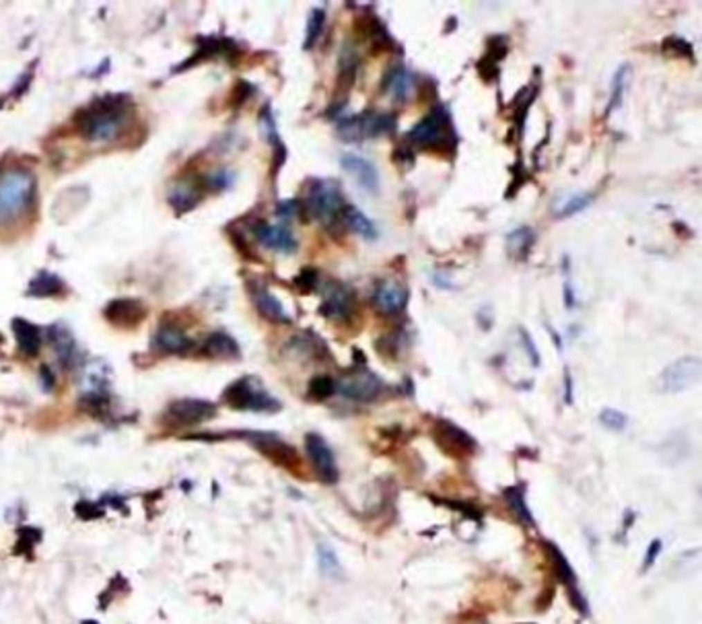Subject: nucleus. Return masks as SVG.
Wrapping results in <instances>:
<instances>
[{
  "label": "nucleus",
  "mask_w": 702,
  "mask_h": 624,
  "mask_svg": "<svg viewBox=\"0 0 702 624\" xmlns=\"http://www.w3.org/2000/svg\"><path fill=\"white\" fill-rule=\"evenodd\" d=\"M15 334H17L19 346H21V350L25 355H29V357L37 355L42 340H39V332H37L35 326H31V323H27L23 319H17L15 321Z\"/></svg>",
  "instance_id": "a878e982"
},
{
  "label": "nucleus",
  "mask_w": 702,
  "mask_h": 624,
  "mask_svg": "<svg viewBox=\"0 0 702 624\" xmlns=\"http://www.w3.org/2000/svg\"><path fill=\"white\" fill-rule=\"evenodd\" d=\"M433 283H435L439 289H451V287H453V285L447 280V276H445L443 272H435V274H433Z\"/></svg>",
  "instance_id": "ea45409f"
},
{
  "label": "nucleus",
  "mask_w": 702,
  "mask_h": 624,
  "mask_svg": "<svg viewBox=\"0 0 702 624\" xmlns=\"http://www.w3.org/2000/svg\"><path fill=\"white\" fill-rule=\"evenodd\" d=\"M600 422H602L606 429H610V431H614V433H620V431H624L626 429L628 416H626L624 412L616 410V408H604V410L600 412Z\"/></svg>",
  "instance_id": "2f4dec72"
},
{
  "label": "nucleus",
  "mask_w": 702,
  "mask_h": 624,
  "mask_svg": "<svg viewBox=\"0 0 702 624\" xmlns=\"http://www.w3.org/2000/svg\"><path fill=\"white\" fill-rule=\"evenodd\" d=\"M323 27H325V8H313L307 19V31H305V42H303L305 50L315 46V42L323 33Z\"/></svg>",
  "instance_id": "c756f323"
},
{
  "label": "nucleus",
  "mask_w": 702,
  "mask_h": 624,
  "mask_svg": "<svg viewBox=\"0 0 702 624\" xmlns=\"http://www.w3.org/2000/svg\"><path fill=\"white\" fill-rule=\"evenodd\" d=\"M202 353L206 357H213V359H231V357H237L239 355V346L235 342L231 336L219 332V334H213L206 342H204V348Z\"/></svg>",
  "instance_id": "393cba45"
},
{
  "label": "nucleus",
  "mask_w": 702,
  "mask_h": 624,
  "mask_svg": "<svg viewBox=\"0 0 702 624\" xmlns=\"http://www.w3.org/2000/svg\"><path fill=\"white\" fill-rule=\"evenodd\" d=\"M295 285L299 287L301 293H312V291L317 289V285H319V276H317L315 270L307 268V270H303V272L295 278Z\"/></svg>",
  "instance_id": "c9c22d12"
},
{
  "label": "nucleus",
  "mask_w": 702,
  "mask_h": 624,
  "mask_svg": "<svg viewBox=\"0 0 702 624\" xmlns=\"http://www.w3.org/2000/svg\"><path fill=\"white\" fill-rule=\"evenodd\" d=\"M397 126L395 116L379 114V112H365L359 116H350L338 122V136L346 143H361L367 139H377L384 134H391Z\"/></svg>",
  "instance_id": "39448f33"
},
{
  "label": "nucleus",
  "mask_w": 702,
  "mask_h": 624,
  "mask_svg": "<svg viewBox=\"0 0 702 624\" xmlns=\"http://www.w3.org/2000/svg\"><path fill=\"white\" fill-rule=\"evenodd\" d=\"M408 299H410L408 289L395 280H381L373 293L375 307L386 315H397L404 312L408 305Z\"/></svg>",
  "instance_id": "2eb2a0df"
},
{
  "label": "nucleus",
  "mask_w": 702,
  "mask_h": 624,
  "mask_svg": "<svg viewBox=\"0 0 702 624\" xmlns=\"http://www.w3.org/2000/svg\"><path fill=\"white\" fill-rule=\"evenodd\" d=\"M301 211H303V206H301L299 200H285V202L278 204V217H282V219H295V217L301 215Z\"/></svg>",
  "instance_id": "e433bc0d"
},
{
  "label": "nucleus",
  "mask_w": 702,
  "mask_h": 624,
  "mask_svg": "<svg viewBox=\"0 0 702 624\" xmlns=\"http://www.w3.org/2000/svg\"><path fill=\"white\" fill-rule=\"evenodd\" d=\"M503 494H505V499H507L511 511L515 513V517H517L521 524L532 526V524H534V517H532V513H530V509H528V505H525L523 492H521L519 488H507Z\"/></svg>",
  "instance_id": "c85d7f7f"
},
{
  "label": "nucleus",
  "mask_w": 702,
  "mask_h": 624,
  "mask_svg": "<svg viewBox=\"0 0 702 624\" xmlns=\"http://www.w3.org/2000/svg\"><path fill=\"white\" fill-rule=\"evenodd\" d=\"M344 206H346L344 194H342V186H340L338 179H332V177L309 179L303 208H307V213L312 215L313 219L330 225L340 217Z\"/></svg>",
  "instance_id": "7ed1b4c3"
},
{
  "label": "nucleus",
  "mask_w": 702,
  "mask_h": 624,
  "mask_svg": "<svg viewBox=\"0 0 702 624\" xmlns=\"http://www.w3.org/2000/svg\"><path fill=\"white\" fill-rule=\"evenodd\" d=\"M354 312V295L340 283H327L319 313L330 319H346Z\"/></svg>",
  "instance_id": "f8f14e48"
},
{
  "label": "nucleus",
  "mask_w": 702,
  "mask_h": 624,
  "mask_svg": "<svg viewBox=\"0 0 702 624\" xmlns=\"http://www.w3.org/2000/svg\"><path fill=\"white\" fill-rule=\"evenodd\" d=\"M255 235L266 247L280 251V253H295L299 247L295 235L282 225H260L255 227Z\"/></svg>",
  "instance_id": "f3484780"
},
{
  "label": "nucleus",
  "mask_w": 702,
  "mask_h": 624,
  "mask_svg": "<svg viewBox=\"0 0 702 624\" xmlns=\"http://www.w3.org/2000/svg\"><path fill=\"white\" fill-rule=\"evenodd\" d=\"M223 400L235 410H251V412H276L280 410V402L274 400L264 386L253 377H241L231 384Z\"/></svg>",
  "instance_id": "423d86ee"
},
{
  "label": "nucleus",
  "mask_w": 702,
  "mask_h": 624,
  "mask_svg": "<svg viewBox=\"0 0 702 624\" xmlns=\"http://www.w3.org/2000/svg\"><path fill=\"white\" fill-rule=\"evenodd\" d=\"M317 564H319V571L323 577H330V579H340L342 577V567H340V560L334 552V548L327 546V544H317Z\"/></svg>",
  "instance_id": "bb28decb"
},
{
  "label": "nucleus",
  "mask_w": 702,
  "mask_h": 624,
  "mask_svg": "<svg viewBox=\"0 0 702 624\" xmlns=\"http://www.w3.org/2000/svg\"><path fill=\"white\" fill-rule=\"evenodd\" d=\"M82 624H97L95 621H82Z\"/></svg>",
  "instance_id": "79ce46f5"
},
{
  "label": "nucleus",
  "mask_w": 702,
  "mask_h": 624,
  "mask_svg": "<svg viewBox=\"0 0 702 624\" xmlns=\"http://www.w3.org/2000/svg\"><path fill=\"white\" fill-rule=\"evenodd\" d=\"M702 375V363L699 357H682L678 361H674L672 365H667L659 380H657V388L661 391H678L688 390L694 384H699Z\"/></svg>",
  "instance_id": "0eeeda50"
},
{
  "label": "nucleus",
  "mask_w": 702,
  "mask_h": 624,
  "mask_svg": "<svg viewBox=\"0 0 702 624\" xmlns=\"http://www.w3.org/2000/svg\"><path fill=\"white\" fill-rule=\"evenodd\" d=\"M249 439L253 441V445L266 454L270 460H274L276 464L285 466V468H297L299 466V456L293 447H289L285 441H280L276 435L270 433H251Z\"/></svg>",
  "instance_id": "4468645a"
},
{
  "label": "nucleus",
  "mask_w": 702,
  "mask_h": 624,
  "mask_svg": "<svg viewBox=\"0 0 702 624\" xmlns=\"http://www.w3.org/2000/svg\"><path fill=\"white\" fill-rule=\"evenodd\" d=\"M408 147H420L435 153H453L456 151V130L451 124V116L445 107H433L410 132H408Z\"/></svg>",
  "instance_id": "f257e3e1"
},
{
  "label": "nucleus",
  "mask_w": 702,
  "mask_h": 624,
  "mask_svg": "<svg viewBox=\"0 0 702 624\" xmlns=\"http://www.w3.org/2000/svg\"><path fill=\"white\" fill-rule=\"evenodd\" d=\"M340 167L350 173L354 177V181L369 194H377L379 188H381V181H379V171L377 167L367 161L365 157L354 155V153H344L340 157Z\"/></svg>",
  "instance_id": "ddd939ff"
},
{
  "label": "nucleus",
  "mask_w": 702,
  "mask_h": 624,
  "mask_svg": "<svg viewBox=\"0 0 702 624\" xmlns=\"http://www.w3.org/2000/svg\"><path fill=\"white\" fill-rule=\"evenodd\" d=\"M663 50L665 52H669V54H678V56H682V58H694V54H692V46L686 42V39H680V37H669V39H665L663 42Z\"/></svg>",
  "instance_id": "f704fd0d"
},
{
  "label": "nucleus",
  "mask_w": 702,
  "mask_h": 624,
  "mask_svg": "<svg viewBox=\"0 0 702 624\" xmlns=\"http://www.w3.org/2000/svg\"><path fill=\"white\" fill-rule=\"evenodd\" d=\"M659 550H661V540H653V544H651L649 550H647V556H645V562H642V571H647V569L655 562Z\"/></svg>",
  "instance_id": "4c0bfd02"
},
{
  "label": "nucleus",
  "mask_w": 702,
  "mask_h": 624,
  "mask_svg": "<svg viewBox=\"0 0 702 624\" xmlns=\"http://www.w3.org/2000/svg\"><path fill=\"white\" fill-rule=\"evenodd\" d=\"M381 390L384 382L367 369H357L350 375H344L340 382H336V391L354 402H371L381 393Z\"/></svg>",
  "instance_id": "6e6552de"
},
{
  "label": "nucleus",
  "mask_w": 702,
  "mask_h": 624,
  "mask_svg": "<svg viewBox=\"0 0 702 624\" xmlns=\"http://www.w3.org/2000/svg\"><path fill=\"white\" fill-rule=\"evenodd\" d=\"M628 78H630V66H628V64H622V66L616 71L614 80H612V95H610V103H608V114H612L614 109H618V107L622 105Z\"/></svg>",
  "instance_id": "cd10ccee"
},
{
  "label": "nucleus",
  "mask_w": 702,
  "mask_h": 624,
  "mask_svg": "<svg viewBox=\"0 0 702 624\" xmlns=\"http://www.w3.org/2000/svg\"><path fill=\"white\" fill-rule=\"evenodd\" d=\"M433 437L437 445L453 458H469L476 452L474 437L449 420H439L433 427Z\"/></svg>",
  "instance_id": "1a4fd4ad"
},
{
  "label": "nucleus",
  "mask_w": 702,
  "mask_h": 624,
  "mask_svg": "<svg viewBox=\"0 0 702 624\" xmlns=\"http://www.w3.org/2000/svg\"><path fill=\"white\" fill-rule=\"evenodd\" d=\"M35 196V177L23 169H8L0 175V223L23 215Z\"/></svg>",
  "instance_id": "f03ea898"
},
{
  "label": "nucleus",
  "mask_w": 702,
  "mask_h": 624,
  "mask_svg": "<svg viewBox=\"0 0 702 624\" xmlns=\"http://www.w3.org/2000/svg\"><path fill=\"white\" fill-rule=\"evenodd\" d=\"M153 346H155L156 350H161V353L179 355V353H186V350L192 346V342H190V338H188L181 330H177V328H167V326H165V328H161V330L155 334Z\"/></svg>",
  "instance_id": "412c9836"
},
{
  "label": "nucleus",
  "mask_w": 702,
  "mask_h": 624,
  "mask_svg": "<svg viewBox=\"0 0 702 624\" xmlns=\"http://www.w3.org/2000/svg\"><path fill=\"white\" fill-rule=\"evenodd\" d=\"M62 283L56 276L50 274H42L33 280V295H54V291H60Z\"/></svg>",
  "instance_id": "72a5a7b5"
},
{
  "label": "nucleus",
  "mask_w": 702,
  "mask_h": 624,
  "mask_svg": "<svg viewBox=\"0 0 702 624\" xmlns=\"http://www.w3.org/2000/svg\"><path fill=\"white\" fill-rule=\"evenodd\" d=\"M251 299L255 310L262 313L266 319L274 321V323H291V317L285 312V305L262 285H253L251 289Z\"/></svg>",
  "instance_id": "a211bd4d"
},
{
  "label": "nucleus",
  "mask_w": 702,
  "mask_h": 624,
  "mask_svg": "<svg viewBox=\"0 0 702 624\" xmlns=\"http://www.w3.org/2000/svg\"><path fill=\"white\" fill-rule=\"evenodd\" d=\"M416 87H418V80L414 77V73H410L404 66L391 69V73L386 78V89L397 101H410L416 93Z\"/></svg>",
  "instance_id": "aec40b11"
},
{
  "label": "nucleus",
  "mask_w": 702,
  "mask_h": 624,
  "mask_svg": "<svg viewBox=\"0 0 702 624\" xmlns=\"http://www.w3.org/2000/svg\"><path fill=\"white\" fill-rule=\"evenodd\" d=\"M564 305H566V307H573V305H575V297H573V291L568 289V285H564Z\"/></svg>",
  "instance_id": "a19ab883"
},
{
  "label": "nucleus",
  "mask_w": 702,
  "mask_h": 624,
  "mask_svg": "<svg viewBox=\"0 0 702 624\" xmlns=\"http://www.w3.org/2000/svg\"><path fill=\"white\" fill-rule=\"evenodd\" d=\"M519 334L523 336V344H525V348H528V350H530V355H532V363H534V365H540V355L536 353V348H534V342H532L530 334H528L525 330H519Z\"/></svg>",
  "instance_id": "58836bf2"
},
{
  "label": "nucleus",
  "mask_w": 702,
  "mask_h": 624,
  "mask_svg": "<svg viewBox=\"0 0 702 624\" xmlns=\"http://www.w3.org/2000/svg\"><path fill=\"white\" fill-rule=\"evenodd\" d=\"M534 241H536V235L530 227H519L515 231H511L509 237H507V249H509V256L523 262L528 260L532 247H534Z\"/></svg>",
  "instance_id": "b1692460"
},
{
  "label": "nucleus",
  "mask_w": 702,
  "mask_h": 624,
  "mask_svg": "<svg viewBox=\"0 0 702 624\" xmlns=\"http://www.w3.org/2000/svg\"><path fill=\"white\" fill-rule=\"evenodd\" d=\"M593 202V194L589 192H575V194H566L562 196L556 206H554V215L558 219H566V217H573V215H579L581 211L589 208Z\"/></svg>",
  "instance_id": "5701e85b"
},
{
  "label": "nucleus",
  "mask_w": 702,
  "mask_h": 624,
  "mask_svg": "<svg viewBox=\"0 0 702 624\" xmlns=\"http://www.w3.org/2000/svg\"><path fill=\"white\" fill-rule=\"evenodd\" d=\"M546 550H548V556H550V562L554 564V573H556V577L568 587V594H573V604L583 612V614H587V604H585V600L581 598V594H579V589H577V577H575V573H573V569H570V564L566 562V558H564V554L558 550V548L554 546V544H548L546 542Z\"/></svg>",
  "instance_id": "dca6fc26"
},
{
  "label": "nucleus",
  "mask_w": 702,
  "mask_h": 624,
  "mask_svg": "<svg viewBox=\"0 0 702 624\" xmlns=\"http://www.w3.org/2000/svg\"><path fill=\"white\" fill-rule=\"evenodd\" d=\"M198 202V194L192 188H179L171 194V204L177 211H190L192 206H196Z\"/></svg>",
  "instance_id": "473e14b6"
},
{
  "label": "nucleus",
  "mask_w": 702,
  "mask_h": 624,
  "mask_svg": "<svg viewBox=\"0 0 702 624\" xmlns=\"http://www.w3.org/2000/svg\"><path fill=\"white\" fill-rule=\"evenodd\" d=\"M305 449H307V456H309V462H312L315 474L327 484L336 482L338 480V466H336V458H334V452L327 445V441L317 433H309L305 437Z\"/></svg>",
  "instance_id": "9b49d317"
},
{
  "label": "nucleus",
  "mask_w": 702,
  "mask_h": 624,
  "mask_svg": "<svg viewBox=\"0 0 702 624\" xmlns=\"http://www.w3.org/2000/svg\"><path fill=\"white\" fill-rule=\"evenodd\" d=\"M143 303L134 299H118L105 307V317L116 326H136L145 319Z\"/></svg>",
  "instance_id": "6ab92c4d"
},
{
  "label": "nucleus",
  "mask_w": 702,
  "mask_h": 624,
  "mask_svg": "<svg viewBox=\"0 0 702 624\" xmlns=\"http://www.w3.org/2000/svg\"><path fill=\"white\" fill-rule=\"evenodd\" d=\"M336 393V380L330 375H315L309 382V395L315 400H327Z\"/></svg>",
  "instance_id": "7c9ffc66"
},
{
  "label": "nucleus",
  "mask_w": 702,
  "mask_h": 624,
  "mask_svg": "<svg viewBox=\"0 0 702 624\" xmlns=\"http://www.w3.org/2000/svg\"><path fill=\"white\" fill-rule=\"evenodd\" d=\"M217 414V408L204 400H179L173 402L167 410V418L173 427H196L210 420Z\"/></svg>",
  "instance_id": "9d476101"
},
{
  "label": "nucleus",
  "mask_w": 702,
  "mask_h": 624,
  "mask_svg": "<svg viewBox=\"0 0 702 624\" xmlns=\"http://www.w3.org/2000/svg\"><path fill=\"white\" fill-rule=\"evenodd\" d=\"M340 221L352 231V233H357V235H361V237H365V239H375L377 237V229H375V225L359 211V208H354V206H344L342 208V213H340Z\"/></svg>",
  "instance_id": "4be33fe9"
},
{
  "label": "nucleus",
  "mask_w": 702,
  "mask_h": 624,
  "mask_svg": "<svg viewBox=\"0 0 702 624\" xmlns=\"http://www.w3.org/2000/svg\"><path fill=\"white\" fill-rule=\"evenodd\" d=\"M124 107L120 99H105L99 107L87 109L82 114L80 132L91 141H111L118 136L124 124Z\"/></svg>",
  "instance_id": "20e7f679"
}]
</instances>
